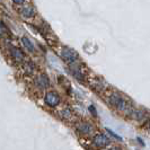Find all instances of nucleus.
Segmentation results:
<instances>
[{
  "label": "nucleus",
  "mask_w": 150,
  "mask_h": 150,
  "mask_svg": "<svg viewBox=\"0 0 150 150\" xmlns=\"http://www.w3.org/2000/svg\"><path fill=\"white\" fill-rule=\"evenodd\" d=\"M108 100H110V103H111L113 106H115L119 111L125 113V114H131V112L133 111V110L131 108V106L129 105V103L125 102V99L122 97V96H120L119 94H116V93L111 94L110 97H108Z\"/></svg>",
  "instance_id": "obj_1"
},
{
  "label": "nucleus",
  "mask_w": 150,
  "mask_h": 150,
  "mask_svg": "<svg viewBox=\"0 0 150 150\" xmlns=\"http://www.w3.org/2000/svg\"><path fill=\"white\" fill-rule=\"evenodd\" d=\"M60 55H61V58L66 61V62H68L69 64L75 63L76 61L78 60V58H79L77 52L74 51L72 49H70V47H63V49L61 50Z\"/></svg>",
  "instance_id": "obj_2"
},
{
  "label": "nucleus",
  "mask_w": 150,
  "mask_h": 150,
  "mask_svg": "<svg viewBox=\"0 0 150 150\" xmlns=\"http://www.w3.org/2000/svg\"><path fill=\"white\" fill-rule=\"evenodd\" d=\"M44 100L49 106L54 107V106L59 105V103H60V96L55 91H50V93H47L45 95Z\"/></svg>",
  "instance_id": "obj_3"
},
{
  "label": "nucleus",
  "mask_w": 150,
  "mask_h": 150,
  "mask_svg": "<svg viewBox=\"0 0 150 150\" xmlns=\"http://www.w3.org/2000/svg\"><path fill=\"white\" fill-rule=\"evenodd\" d=\"M93 141H94V144L98 148H104V147L110 144V139L105 134H102V133L96 135Z\"/></svg>",
  "instance_id": "obj_4"
},
{
  "label": "nucleus",
  "mask_w": 150,
  "mask_h": 150,
  "mask_svg": "<svg viewBox=\"0 0 150 150\" xmlns=\"http://www.w3.org/2000/svg\"><path fill=\"white\" fill-rule=\"evenodd\" d=\"M76 128L77 130L80 132V133H83V134H90L91 132H93V127L90 125L89 123H87V122H79V123H77L76 124Z\"/></svg>",
  "instance_id": "obj_5"
},
{
  "label": "nucleus",
  "mask_w": 150,
  "mask_h": 150,
  "mask_svg": "<svg viewBox=\"0 0 150 150\" xmlns=\"http://www.w3.org/2000/svg\"><path fill=\"white\" fill-rule=\"evenodd\" d=\"M35 83L38 85L41 89H46L50 86V79L46 75H40L35 79Z\"/></svg>",
  "instance_id": "obj_6"
},
{
  "label": "nucleus",
  "mask_w": 150,
  "mask_h": 150,
  "mask_svg": "<svg viewBox=\"0 0 150 150\" xmlns=\"http://www.w3.org/2000/svg\"><path fill=\"white\" fill-rule=\"evenodd\" d=\"M10 54L16 61H22L24 59V53L22 52V50L18 47H15V46L10 47Z\"/></svg>",
  "instance_id": "obj_7"
},
{
  "label": "nucleus",
  "mask_w": 150,
  "mask_h": 150,
  "mask_svg": "<svg viewBox=\"0 0 150 150\" xmlns=\"http://www.w3.org/2000/svg\"><path fill=\"white\" fill-rule=\"evenodd\" d=\"M21 15L24 18H32L35 16V9L32 7H24L21 10Z\"/></svg>",
  "instance_id": "obj_8"
},
{
  "label": "nucleus",
  "mask_w": 150,
  "mask_h": 150,
  "mask_svg": "<svg viewBox=\"0 0 150 150\" xmlns=\"http://www.w3.org/2000/svg\"><path fill=\"white\" fill-rule=\"evenodd\" d=\"M131 115H132V117L135 119V120L138 121H143L146 117H147V114L146 112H143V111H140V110H133L132 112H131Z\"/></svg>",
  "instance_id": "obj_9"
},
{
  "label": "nucleus",
  "mask_w": 150,
  "mask_h": 150,
  "mask_svg": "<svg viewBox=\"0 0 150 150\" xmlns=\"http://www.w3.org/2000/svg\"><path fill=\"white\" fill-rule=\"evenodd\" d=\"M22 43L24 44V46H25L28 51H30V52H34V51H35V46H34V44L32 43V41H30V38H22Z\"/></svg>",
  "instance_id": "obj_10"
},
{
  "label": "nucleus",
  "mask_w": 150,
  "mask_h": 150,
  "mask_svg": "<svg viewBox=\"0 0 150 150\" xmlns=\"http://www.w3.org/2000/svg\"><path fill=\"white\" fill-rule=\"evenodd\" d=\"M71 74L75 76L78 80H80V81L83 80V72L79 70V68H71Z\"/></svg>",
  "instance_id": "obj_11"
},
{
  "label": "nucleus",
  "mask_w": 150,
  "mask_h": 150,
  "mask_svg": "<svg viewBox=\"0 0 150 150\" xmlns=\"http://www.w3.org/2000/svg\"><path fill=\"white\" fill-rule=\"evenodd\" d=\"M8 35H9V30L6 27V25L0 22V38H7Z\"/></svg>",
  "instance_id": "obj_12"
},
{
  "label": "nucleus",
  "mask_w": 150,
  "mask_h": 150,
  "mask_svg": "<svg viewBox=\"0 0 150 150\" xmlns=\"http://www.w3.org/2000/svg\"><path fill=\"white\" fill-rule=\"evenodd\" d=\"M62 117L66 119V120H69V119L71 117V111H70L69 108L64 110V111H62Z\"/></svg>",
  "instance_id": "obj_13"
},
{
  "label": "nucleus",
  "mask_w": 150,
  "mask_h": 150,
  "mask_svg": "<svg viewBox=\"0 0 150 150\" xmlns=\"http://www.w3.org/2000/svg\"><path fill=\"white\" fill-rule=\"evenodd\" d=\"M106 130H107V132H108V133H110V134H111V135H113V137H114V138H116V139H117V140H122V138H121L120 135H117V134H116V133H114V132H113L112 130H110V129H106Z\"/></svg>",
  "instance_id": "obj_14"
},
{
  "label": "nucleus",
  "mask_w": 150,
  "mask_h": 150,
  "mask_svg": "<svg viewBox=\"0 0 150 150\" xmlns=\"http://www.w3.org/2000/svg\"><path fill=\"white\" fill-rule=\"evenodd\" d=\"M13 1H14L15 4H23L25 0H13Z\"/></svg>",
  "instance_id": "obj_15"
}]
</instances>
